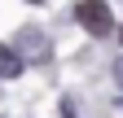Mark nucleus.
<instances>
[{
  "label": "nucleus",
  "instance_id": "nucleus-1",
  "mask_svg": "<svg viewBox=\"0 0 123 118\" xmlns=\"http://www.w3.org/2000/svg\"><path fill=\"white\" fill-rule=\"evenodd\" d=\"M75 18H79V26L88 35H110L114 31V18H110V5H101V0H79L75 5Z\"/></svg>",
  "mask_w": 123,
  "mask_h": 118
},
{
  "label": "nucleus",
  "instance_id": "nucleus-2",
  "mask_svg": "<svg viewBox=\"0 0 123 118\" xmlns=\"http://www.w3.org/2000/svg\"><path fill=\"white\" fill-rule=\"evenodd\" d=\"M18 61H49V39H44V31H35V26H26V31L18 35Z\"/></svg>",
  "mask_w": 123,
  "mask_h": 118
},
{
  "label": "nucleus",
  "instance_id": "nucleus-3",
  "mask_svg": "<svg viewBox=\"0 0 123 118\" xmlns=\"http://www.w3.org/2000/svg\"><path fill=\"white\" fill-rule=\"evenodd\" d=\"M22 75V61H18V53L9 48V44H0V79H18Z\"/></svg>",
  "mask_w": 123,
  "mask_h": 118
},
{
  "label": "nucleus",
  "instance_id": "nucleus-4",
  "mask_svg": "<svg viewBox=\"0 0 123 118\" xmlns=\"http://www.w3.org/2000/svg\"><path fill=\"white\" fill-rule=\"evenodd\" d=\"M114 79H119V87H123V57L114 61Z\"/></svg>",
  "mask_w": 123,
  "mask_h": 118
},
{
  "label": "nucleus",
  "instance_id": "nucleus-5",
  "mask_svg": "<svg viewBox=\"0 0 123 118\" xmlns=\"http://www.w3.org/2000/svg\"><path fill=\"white\" fill-rule=\"evenodd\" d=\"M119 44H123V26H119Z\"/></svg>",
  "mask_w": 123,
  "mask_h": 118
},
{
  "label": "nucleus",
  "instance_id": "nucleus-6",
  "mask_svg": "<svg viewBox=\"0 0 123 118\" xmlns=\"http://www.w3.org/2000/svg\"><path fill=\"white\" fill-rule=\"evenodd\" d=\"M31 5H40V0H31Z\"/></svg>",
  "mask_w": 123,
  "mask_h": 118
},
{
  "label": "nucleus",
  "instance_id": "nucleus-7",
  "mask_svg": "<svg viewBox=\"0 0 123 118\" xmlns=\"http://www.w3.org/2000/svg\"><path fill=\"white\" fill-rule=\"evenodd\" d=\"M119 109H123V101H119Z\"/></svg>",
  "mask_w": 123,
  "mask_h": 118
}]
</instances>
